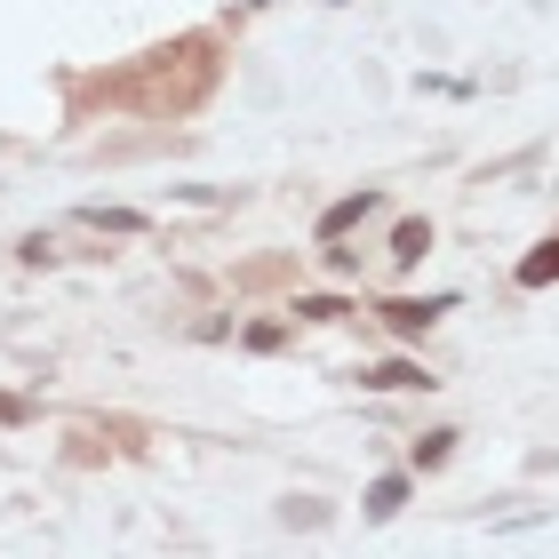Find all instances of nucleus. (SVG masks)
<instances>
[{
	"label": "nucleus",
	"mask_w": 559,
	"mask_h": 559,
	"mask_svg": "<svg viewBox=\"0 0 559 559\" xmlns=\"http://www.w3.org/2000/svg\"><path fill=\"white\" fill-rule=\"evenodd\" d=\"M384 312H392L400 336H416V328H431V312H440V304H384Z\"/></svg>",
	"instance_id": "obj_2"
},
{
	"label": "nucleus",
	"mask_w": 559,
	"mask_h": 559,
	"mask_svg": "<svg viewBox=\"0 0 559 559\" xmlns=\"http://www.w3.org/2000/svg\"><path fill=\"white\" fill-rule=\"evenodd\" d=\"M520 280H527V288H544V280H559V240L544 248V257H527V264H520Z\"/></svg>",
	"instance_id": "obj_3"
},
{
	"label": "nucleus",
	"mask_w": 559,
	"mask_h": 559,
	"mask_svg": "<svg viewBox=\"0 0 559 559\" xmlns=\"http://www.w3.org/2000/svg\"><path fill=\"white\" fill-rule=\"evenodd\" d=\"M424 248H431V233H424V224H400V240H392V257H400V264H416V257H424Z\"/></svg>",
	"instance_id": "obj_4"
},
{
	"label": "nucleus",
	"mask_w": 559,
	"mask_h": 559,
	"mask_svg": "<svg viewBox=\"0 0 559 559\" xmlns=\"http://www.w3.org/2000/svg\"><path fill=\"white\" fill-rule=\"evenodd\" d=\"M400 503H408V479H376V496H368V512H376V520H392V512H400Z\"/></svg>",
	"instance_id": "obj_1"
}]
</instances>
